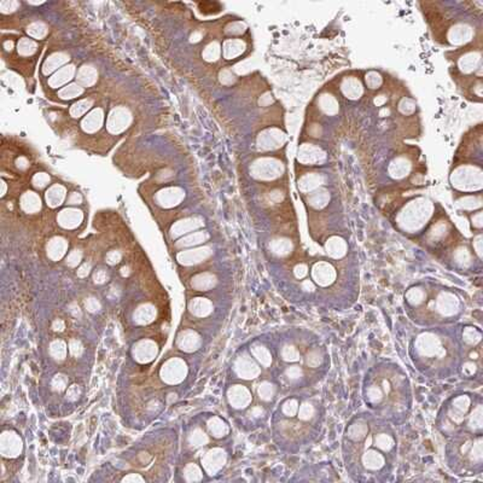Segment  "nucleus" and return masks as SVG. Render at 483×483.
Wrapping results in <instances>:
<instances>
[{"label":"nucleus","mask_w":483,"mask_h":483,"mask_svg":"<svg viewBox=\"0 0 483 483\" xmlns=\"http://www.w3.org/2000/svg\"><path fill=\"white\" fill-rule=\"evenodd\" d=\"M50 175L48 173H36L32 179V184L36 189H44L50 184Z\"/></svg>","instance_id":"obj_16"},{"label":"nucleus","mask_w":483,"mask_h":483,"mask_svg":"<svg viewBox=\"0 0 483 483\" xmlns=\"http://www.w3.org/2000/svg\"><path fill=\"white\" fill-rule=\"evenodd\" d=\"M219 55H220V48H219V45L216 43L209 44V45L206 48L205 51H203V58L209 62L216 61L219 57Z\"/></svg>","instance_id":"obj_15"},{"label":"nucleus","mask_w":483,"mask_h":483,"mask_svg":"<svg viewBox=\"0 0 483 483\" xmlns=\"http://www.w3.org/2000/svg\"><path fill=\"white\" fill-rule=\"evenodd\" d=\"M81 200H83V198H81V194L77 192H73L68 198V202L70 203V205H80Z\"/></svg>","instance_id":"obj_18"},{"label":"nucleus","mask_w":483,"mask_h":483,"mask_svg":"<svg viewBox=\"0 0 483 483\" xmlns=\"http://www.w3.org/2000/svg\"><path fill=\"white\" fill-rule=\"evenodd\" d=\"M17 167L20 168V169H26L28 168V161H27V158H24V157H20L17 159Z\"/></svg>","instance_id":"obj_19"},{"label":"nucleus","mask_w":483,"mask_h":483,"mask_svg":"<svg viewBox=\"0 0 483 483\" xmlns=\"http://www.w3.org/2000/svg\"><path fill=\"white\" fill-rule=\"evenodd\" d=\"M37 50V44L30 37H22L17 44V51L23 57L33 56Z\"/></svg>","instance_id":"obj_12"},{"label":"nucleus","mask_w":483,"mask_h":483,"mask_svg":"<svg viewBox=\"0 0 483 483\" xmlns=\"http://www.w3.org/2000/svg\"><path fill=\"white\" fill-rule=\"evenodd\" d=\"M21 206L26 212L34 213L40 209L42 207V200H40L39 194H36L33 191H28L22 196L21 198Z\"/></svg>","instance_id":"obj_8"},{"label":"nucleus","mask_w":483,"mask_h":483,"mask_svg":"<svg viewBox=\"0 0 483 483\" xmlns=\"http://www.w3.org/2000/svg\"><path fill=\"white\" fill-rule=\"evenodd\" d=\"M69 56L65 52H55L50 55L45 63L43 65V73L45 75H50L56 73L61 68L65 67L68 63Z\"/></svg>","instance_id":"obj_5"},{"label":"nucleus","mask_w":483,"mask_h":483,"mask_svg":"<svg viewBox=\"0 0 483 483\" xmlns=\"http://www.w3.org/2000/svg\"><path fill=\"white\" fill-rule=\"evenodd\" d=\"M49 28L44 22H33L27 28V33L32 39H43L48 35Z\"/></svg>","instance_id":"obj_13"},{"label":"nucleus","mask_w":483,"mask_h":483,"mask_svg":"<svg viewBox=\"0 0 483 483\" xmlns=\"http://www.w3.org/2000/svg\"><path fill=\"white\" fill-rule=\"evenodd\" d=\"M92 106H93V100L90 98H85L71 105L69 112H70V115L73 116V117L79 118L85 114H89V111L92 109Z\"/></svg>","instance_id":"obj_11"},{"label":"nucleus","mask_w":483,"mask_h":483,"mask_svg":"<svg viewBox=\"0 0 483 483\" xmlns=\"http://www.w3.org/2000/svg\"><path fill=\"white\" fill-rule=\"evenodd\" d=\"M184 190L180 187H167L159 191L156 196V199L159 205L165 207L177 206L184 199Z\"/></svg>","instance_id":"obj_4"},{"label":"nucleus","mask_w":483,"mask_h":483,"mask_svg":"<svg viewBox=\"0 0 483 483\" xmlns=\"http://www.w3.org/2000/svg\"><path fill=\"white\" fill-rule=\"evenodd\" d=\"M243 43L239 42V40H230V42H226L225 44V56L227 59H231L236 56L239 55V53L243 51Z\"/></svg>","instance_id":"obj_14"},{"label":"nucleus","mask_w":483,"mask_h":483,"mask_svg":"<svg viewBox=\"0 0 483 483\" xmlns=\"http://www.w3.org/2000/svg\"><path fill=\"white\" fill-rule=\"evenodd\" d=\"M85 89L83 86H80L77 83H73V84H68L67 86L62 87L61 90L58 91V97L61 99L64 100H70L74 98H77L84 93Z\"/></svg>","instance_id":"obj_10"},{"label":"nucleus","mask_w":483,"mask_h":483,"mask_svg":"<svg viewBox=\"0 0 483 483\" xmlns=\"http://www.w3.org/2000/svg\"><path fill=\"white\" fill-rule=\"evenodd\" d=\"M65 194H67V191H65V187L62 186L59 184H55L52 185L50 189L46 191L45 193V198L46 202L50 207H57L61 206L62 202H63L65 198Z\"/></svg>","instance_id":"obj_7"},{"label":"nucleus","mask_w":483,"mask_h":483,"mask_svg":"<svg viewBox=\"0 0 483 483\" xmlns=\"http://www.w3.org/2000/svg\"><path fill=\"white\" fill-rule=\"evenodd\" d=\"M104 124V111L100 108L92 109L81 121V128L86 133H96Z\"/></svg>","instance_id":"obj_2"},{"label":"nucleus","mask_w":483,"mask_h":483,"mask_svg":"<svg viewBox=\"0 0 483 483\" xmlns=\"http://www.w3.org/2000/svg\"><path fill=\"white\" fill-rule=\"evenodd\" d=\"M75 74H76V69H75L73 64L65 65V67L61 68L50 76L49 85L52 89L67 86V84L74 79Z\"/></svg>","instance_id":"obj_3"},{"label":"nucleus","mask_w":483,"mask_h":483,"mask_svg":"<svg viewBox=\"0 0 483 483\" xmlns=\"http://www.w3.org/2000/svg\"><path fill=\"white\" fill-rule=\"evenodd\" d=\"M12 46H14V43H12V42H5L4 43V49L8 50V51H9V50H12Z\"/></svg>","instance_id":"obj_20"},{"label":"nucleus","mask_w":483,"mask_h":483,"mask_svg":"<svg viewBox=\"0 0 483 483\" xmlns=\"http://www.w3.org/2000/svg\"><path fill=\"white\" fill-rule=\"evenodd\" d=\"M81 219H83L81 212L75 209L63 210L62 214L59 215V221L64 227H75V226L80 224Z\"/></svg>","instance_id":"obj_9"},{"label":"nucleus","mask_w":483,"mask_h":483,"mask_svg":"<svg viewBox=\"0 0 483 483\" xmlns=\"http://www.w3.org/2000/svg\"><path fill=\"white\" fill-rule=\"evenodd\" d=\"M132 114L125 106L112 109L106 118V128L111 134H120L125 132L132 124Z\"/></svg>","instance_id":"obj_1"},{"label":"nucleus","mask_w":483,"mask_h":483,"mask_svg":"<svg viewBox=\"0 0 483 483\" xmlns=\"http://www.w3.org/2000/svg\"><path fill=\"white\" fill-rule=\"evenodd\" d=\"M2 185H3V191H2V196H4L5 192H6V183L4 180L2 181Z\"/></svg>","instance_id":"obj_21"},{"label":"nucleus","mask_w":483,"mask_h":483,"mask_svg":"<svg viewBox=\"0 0 483 483\" xmlns=\"http://www.w3.org/2000/svg\"><path fill=\"white\" fill-rule=\"evenodd\" d=\"M98 79V71L93 65L85 64L81 67L76 73V81L80 86L91 87L97 83Z\"/></svg>","instance_id":"obj_6"},{"label":"nucleus","mask_w":483,"mask_h":483,"mask_svg":"<svg viewBox=\"0 0 483 483\" xmlns=\"http://www.w3.org/2000/svg\"><path fill=\"white\" fill-rule=\"evenodd\" d=\"M18 8H20V3L15 2V0L0 3V11H2L3 14H11V12L16 11Z\"/></svg>","instance_id":"obj_17"}]
</instances>
